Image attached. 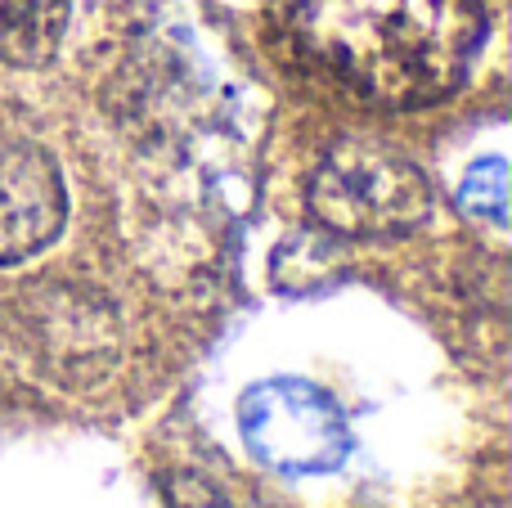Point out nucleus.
Returning a JSON list of instances; mask_svg holds the SVG:
<instances>
[{
    "mask_svg": "<svg viewBox=\"0 0 512 508\" xmlns=\"http://www.w3.org/2000/svg\"><path fill=\"white\" fill-rule=\"evenodd\" d=\"M306 207L337 239H400L432 216V185L391 144L342 140L310 176Z\"/></svg>",
    "mask_w": 512,
    "mask_h": 508,
    "instance_id": "2",
    "label": "nucleus"
},
{
    "mask_svg": "<svg viewBox=\"0 0 512 508\" xmlns=\"http://www.w3.org/2000/svg\"><path fill=\"white\" fill-rule=\"evenodd\" d=\"M301 45L382 108H423L468 81L486 45L481 0H292Z\"/></svg>",
    "mask_w": 512,
    "mask_h": 508,
    "instance_id": "1",
    "label": "nucleus"
},
{
    "mask_svg": "<svg viewBox=\"0 0 512 508\" xmlns=\"http://www.w3.org/2000/svg\"><path fill=\"white\" fill-rule=\"evenodd\" d=\"M459 207L468 216H477V221H490V225L508 221V167H504V158H486L463 176Z\"/></svg>",
    "mask_w": 512,
    "mask_h": 508,
    "instance_id": "6",
    "label": "nucleus"
},
{
    "mask_svg": "<svg viewBox=\"0 0 512 508\" xmlns=\"http://www.w3.org/2000/svg\"><path fill=\"white\" fill-rule=\"evenodd\" d=\"M243 437L270 468L324 473L346 455V423L324 392L306 383H261L243 396Z\"/></svg>",
    "mask_w": 512,
    "mask_h": 508,
    "instance_id": "3",
    "label": "nucleus"
},
{
    "mask_svg": "<svg viewBox=\"0 0 512 508\" xmlns=\"http://www.w3.org/2000/svg\"><path fill=\"white\" fill-rule=\"evenodd\" d=\"M167 504L171 508H230L221 495L212 491V486L198 482V477H171L167 482Z\"/></svg>",
    "mask_w": 512,
    "mask_h": 508,
    "instance_id": "7",
    "label": "nucleus"
},
{
    "mask_svg": "<svg viewBox=\"0 0 512 508\" xmlns=\"http://www.w3.org/2000/svg\"><path fill=\"white\" fill-rule=\"evenodd\" d=\"M72 0H0V63L41 68L68 32Z\"/></svg>",
    "mask_w": 512,
    "mask_h": 508,
    "instance_id": "5",
    "label": "nucleus"
},
{
    "mask_svg": "<svg viewBox=\"0 0 512 508\" xmlns=\"http://www.w3.org/2000/svg\"><path fill=\"white\" fill-rule=\"evenodd\" d=\"M68 221L63 171L41 144H0V266L36 257Z\"/></svg>",
    "mask_w": 512,
    "mask_h": 508,
    "instance_id": "4",
    "label": "nucleus"
}]
</instances>
